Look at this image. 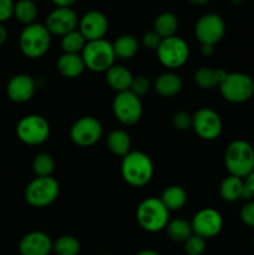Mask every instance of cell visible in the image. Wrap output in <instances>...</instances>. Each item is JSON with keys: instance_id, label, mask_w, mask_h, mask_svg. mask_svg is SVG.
Segmentation results:
<instances>
[{"instance_id": "3957f363", "label": "cell", "mask_w": 254, "mask_h": 255, "mask_svg": "<svg viewBox=\"0 0 254 255\" xmlns=\"http://www.w3.org/2000/svg\"><path fill=\"white\" fill-rule=\"evenodd\" d=\"M136 221L143 231L158 233L164 231L169 222V211L162 201L156 197H148L138 204L136 209Z\"/></svg>"}, {"instance_id": "484cf974", "label": "cell", "mask_w": 254, "mask_h": 255, "mask_svg": "<svg viewBox=\"0 0 254 255\" xmlns=\"http://www.w3.org/2000/svg\"><path fill=\"white\" fill-rule=\"evenodd\" d=\"M159 199L169 212H176L186 206L188 196L183 187L173 184V186H168L167 188H164Z\"/></svg>"}, {"instance_id": "d4e9b609", "label": "cell", "mask_w": 254, "mask_h": 255, "mask_svg": "<svg viewBox=\"0 0 254 255\" xmlns=\"http://www.w3.org/2000/svg\"><path fill=\"white\" fill-rule=\"evenodd\" d=\"M112 47H114L116 59L131 60L138 52L139 42L133 35L124 34L116 37V40L112 42Z\"/></svg>"}, {"instance_id": "60d3db41", "label": "cell", "mask_w": 254, "mask_h": 255, "mask_svg": "<svg viewBox=\"0 0 254 255\" xmlns=\"http://www.w3.org/2000/svg\"><path fill=\"white\" fill-rule=\"evenodd\" d=\"M201 52L203 56H212L214 54V46H212V45H201Z\"/></svg>"}, {"instance_id": "44dd1931", "label": "cell", "mask_w": 254, "mask_h": 255, "mask_svg": "<svg viewBox=\"0 0 254 255\" xmlns=\"http://www.w3.org/2000/svg\"><path fill=\"white\" fill-rule=\"evenodd\" d=\"M56 69L65 79H77L86 70L81 54H62L57 59Z\"/></svg>"}, {"instance_id": "f546056e", "label": "cell", "mask_w": 254, "mask_h": 255, "mask_svg": "<svg viewBox=\"0 0 254 255\" xmlns=\"http://www.w3.org/2000/svg\"><path fill=\"white\" fill-rule=\"evenodd\" d=\"M80 251H81V244L79 239L69 234L59 237L52 243V252L56 255H79Z\"/></svg>"}, {"instance_id": "52a82bcc", "label": "cell", "mask_w": 254, "mask_h": 255, "mask_svg": "<svg viewBox=\"0 0 254 255\" xmlns=\"http://www.w3.org/2000/svg\"><path fill=\"white\" fill-rule=\"evenodd\" d=\"M81 56L86 69L92 72H106L110 67L114 66L116 59L112 42L106 39L87 41Z\"/></svg>"}, {"instance_id": "9c48e42d", "label": "cell", "mask_w": 254, "mask_h": 255, "mask_svg": "<svg viewBox=\"0 0 254 255\" xmlns=\"http://www.w3.org/2000/svg\"><path fill=\"white\" fill-rule=\"evenodd\" d=\"M112 112L119 122L125 126L138 124L143 115V105L138 96L128 91L117 92L112 101Z\"/></svg>"}, {"instance_id": "7402d4cb", "label": "cell", "mask_w": 254, "mask_h": 255, "mask_svg": "<svg viewBox=\"0 0 254 255\" xmlns=\"http://www.w3.org/2000/svg\"><path fill=\"white\" fill-rule=\"evenodd\" d=\"M105 79L107 85L117 94V92L128 91L133 80V75L124 65L115 64L105 72Z\"/></svg>"}, {"instance_id": "d6986e66", "label": "cell", "mask_w": 254, "mask_h": 255, "mask_svg": "<svg viewBox=\"0 0 254 255\" xmlns=\"http://www.w3.org/2000/svg\"><path fill=\"white\" fill-rule=\"evenodd\" d=\"M228 72L224 69H214L212 66H201L193 75L194 84L204 91L217 89Z\"/></svg>"}, {"instance_id": "5b68a950", "label": "cell", "mask_w": 254, "mask_h": 255, "mask_svg": "<svg viewBox=\"0 0 254 255\" xmlns=\"http://www.w3.org/2000/svg\"><path fill=\"white\" fill-rule=\"evenodd\" d=\"M60 194V183L54 177H36L24 192L25 201L34 208H45L54 203Z\"/></svg>"}, {"instance_id": "30bf717a", "label": "cell", "mask_w": 254, "mask_h": 255, "mask_svg": "<svg viewBox=\"0 0 254 255\" xmlns=\"http://www.w3.org/2000/svg\"><path fill=\"white\" fill-rule=\"evenodd\" d=\"M157 59L167 69H179L189 59V46L184 39L179 36H171L162 39L158 49L156 50Z\"/></svg>"}, {"instance_id": "4dcf8cb0", "label": "cell", "mask_w": 254, "mask_h": 255, "mask_svg": "<svg viewBox=\"0 0 254 255\" xmlns=\"http://www.w3.org/2000/svg\"><path fill=\"white\" fill-rule=\"evenodd\" d=\"M86 44L87 40L79 31V29L61 37V49L64 54H81Z\"/></svg>"}, {"instance_id": "7c38bea8", "label": "cell", "mask_w": 254, "mask_h": 255, "mask_svg": "<svg viewBox=\"0 0 254 255\" xmlns=\"http://www.w3.org/2000/svg\"><path fill=\"white\" fill-rule=\"evenodd\" d=\"M192 129L199 138L204 141H214L218 138L223 129V122L217 111L211 107H202L193 114Z\"/></svg>"}, {"instance_id": "9a60e30c", "label": "cell", "mask_w": 254, "mask_h": 255, "mask_svg": "<svg viewBox=\"0 0 254 255\" xmlns=\"http://www.w3.org/2000/svg\"><path fill=\"white\" fill-rule=\"evenodd\" d=\"M79 20L80 17L72 7H55L47 14L44 25L50 34L62 37L79 27Z\"/></svg>"}, {"instance_id": "8d00e7d4", "label": "cell", "mask_w": 254, "mask_h": 255, "mask_svg": "<svg viewBox=\"0 0 254 255\" xmlns=\"http://www.w3.org/2000/svg\"><path fill=\"white\" fill-rule=\"evenodd\" d=\"M141 41H142V45H143L146 49L154 50V51H156V50L158 49L159 44H161L162 39L156 34V32L153 31V30H151V31L144 32L143 36H142V39H141Z\"/></svg>"}, {"instance_id": "d6a6232c", "label": "cell", "mask_w": 254, "mask_h": 255, "mask_svg": "<svg viewBox=\"0 0 254 255\" xmlns=\"http://www.w3.org/2000/svg\"><path fill=\"white\" fill-rule=\"evenodd\" d=\"M184 252L187 255H202L206 251V239L202 237L192 234L188 239L183 243Z\"/></svg>"}, {"instance_id": "ee69618b", "label": "cell", "mask_w": 254, "mask_h": 255, "mask_svg": "<svg viewBox=\"0 0 254 255\" xmlns=\"http://www.w3.org/2000/svg\"><path fill=\"white\" fill-rule=\"evenodd\" d=\"M189 1H191L192 4L197 5V6H203V5L208 4V2L211 1V0H189Z\"/></svg>"}, {"instance_id": "ab89813d", "label": "cell", "mask_w": 254, "mask_h": 255, "mask_svg": "<svg viewBox=\"0 0 254 255\" xmlns=\"http://www.w3.org/2000/svg\"><path fill=\"white\" fill-rule=\"evenodd\" d=\"M244 183H246V187L254 194V171L252 173H249L248 176L244 178Z\"/></svg>"}, {"instance_id": "7a4b0ae2", "label": "cell", "mask_w": 254, "mask_h": 255, "mask_svg": "<svg viewBox=\"0 0 254 255\" xmlns=\"http://www.w3.org/2000/svg\"><path fill=\"white\" fill-rule=\"evenodd\" d=\"M224 164L229 174L244 179L254 171V147L244 139H234L224 152Z\"/></svg>"}, {"instance_id": "8992f818", "label": "cell", "mask_w": 254, "mask_h": 255, "mask_svg": "<svg viewBox=\"0 0 254 255\" xmlns=\"http://www.w3.org/2000/svg\"><path fill=\"white\" fill-rule=\"evenodd\" d=\"M218 89L227 102L244 104L253 97L254 80L244 72H228Z\"/></svg>"}, {"instance_id": "f35d334b", "label": "cell", "mask_w": 254, "mask_h": 255, "mask_svg": "<svg viewBox=\"0 0 254 255\" xmlns=\"http://www.w3.org/2000/svg\"><path fill=\"white\" fill-rule=\"evenodd\" d=\"M56 7H71L77 0H51Z\"/></svg>"}, {"instance_id": "1f68e13d", "label": "cell", "mask_w": 254, "mask_h": 255, "mask_svg": "<svg viewBox=\"0 0 254 255\" xmlns=\"http://www.w3.org/2000/svg\"><path fill=\"white\" fill-rule=\"evenodd\" d=\"M55 159L54 157L46 152L36 154L32 159V171L36 177H50L55 171Z\"/></svg>"}, {"instance_id": "7dc6e473", "label": "cell", "mask_w": 254, "mask_h": 255, "mask_svg": "<svg viewBox=\"0 0 254 255\" xmlns=\"http://www.w3.org/2000/svg\"><path fill=\"white\" fill-rule=\"evenodd\" d=\"M31 1H35V2H36V1H39V0H31Z\"/></svg>"}, {"instance_id": "ac0fdd59", "label": "cell", "mask_w": 254, "mask_h": 255, "mask_svg": "<svg viewBox=\"0 0 254 255\" xmlns=\"http://www.w3.org/2000/svg\"><path fill=\"white\" fill-rule=\"evenodd\" d=\"M52 243L51 238L44 232H29L20 239L19 253L21 255H50Z\"/></svg>"}, {"instance_id": "83f0119b", "label": "cell", "mask_w": 254, "mask_h": 255, "mask_svg": "<svg viewBox=\"0 0 254 255\" xmlns=\"http://www.w3.org/2000/svg\"><path fill=\"white\" fill-rule=\"evenodd\" d=\"M164 231L168 238L176 243H184L193 234L191 222H187L186 219L182 218L169 219Z\"/></svg>"}, {"instance_id": "b9f144b4", "label": "cell", "mask_w": 254, "mask_h": 255, "mask_svg": "<svg viewBox=\"0 0 254 255\" xmlns=\"http://www.w3.org/2000/svg\"><path fill=\"white\" fill-rule=\"evenodd\" d=\"M7 36H9L7 29L5 27L4 24H1V22H0V45H2L5 41H6Z\"/></svg>"}, {"instance_id": "c3c4849f", "label": "cell", "mask_w": 254, "mask_h": 255, "mask_svg": "<svg viewBox=\"0 0 254 255\" xmlns=\"http://www.w3.org/2000/svg\"><path fill=\"white\" fill-rule=\"evenodd\" d=\"M101 255H111V254H101Z\"/></svg>"}, {"instance_id": "f6af8a7d", "label": "cell", "mask_w": 254, "mask_h": 255, "mask_svg": "<svg viewBox=\"0 0 254 255\" xmlns=\"http://www.w3.org/2000/svg\"><path fill=\"white\" fill-rule=\"evenodd\" d=\"M229 1H231V4L233 5H241L244 0H229Z\"/></svg>"}, {"instance_id": "603a6c76", "label": "cell", "mask_w": 254, "mask_h": 255, "mask_svg": "<svg viewBox=\"0 0 254 255\" xmlns=\"http://www.w3.org/2000/svg\"><path fill=\"white\" fill-rule=\"evenodd\" d=\"M244 191V179L239 178L236 176H227L223 178L219 186V196L223 201L228 203H234V202L242 199V194Z\"/></svg>"}, {"instance_id": "d590c367", "label": "cell", "mask_w": 254, "mask_h": 255, "mask_svg": "<svg viewBox=\"0 0 254 255\" xmlns=\"http://www.w3.org/2000/svg\"><path fill=\"white\" fill-rule=\"evenodd\" d=\"M241 221L246 224L247 227L254 228V201H249L242 207L239 212Z\"/></svg>"}, {"instance_id": "bcb514c9", "label": "cell", "mask_w": 254, "mask_h": 255, "mask_svg": "<svg viewBox=\"0 0 254 255\" xmlns=\"http://www.w3.org/2000/svg\"><path fill=\"white\" fill-rule=\"evenodd\" d=\"M252 243H253V246H254V236H253V238H252Z\"/></svg>"}, {"instance_id": "5bb4252c", "label": "cell", "mask_w": 254, "mask_h": 255, "mask_svg": "<svg viewBox=\"0 0 254 255\" xmlns=\"http://www.w3.org/2000/svg\"><path fill=\"white\" fill-rule=\"evenodd\" d=\"M192 231L203 239H211L218 236L223 228V217L217 209L207 207L202 208L193 216L191 222Z\"/></svg>"}, {"instance_id": "4316f807", "label": "cell", "mask_w": 254, "mask_h": 255, "mask_svg": "<svg viewBox=\"0 0 254 255\" xmlns=\"http://www.w3.org/2000/svg\"><path fill=\"white\" fill-rule=\"evenodd\" d=\"M107 147L114 154L125 157L131 152V137L124 129H114L107 136Z\"/></svg>"}, {"instance_id": "277c9868", "label": "cell", "mask_w": 254, "mask_h": 255, "mask_svg": "<svg viewBox=\"0 0 254 255\" xmlns=\"http://www.w3.org/2000/svg\"><path fill=\"white\" fill-rule=\"evenodd\" d=\"M51 36L44 24L26 25L19 36L20 51L29 59H40L50 50Z\"/></svg>"}, {"instance_id": "f1b7e54d", "label": "cell", "mask_w": 254, "mask_h": 255, "mask_svg": "<svg viewBox=\"0 0 254 255\" xmlns=\"http://www.w3.org/2000/svg\"><path fill=\"white\" fill-rule=\"evenodd\" d=\"M37 5L31 0H17L14 5V15L12 16L25 26L34 24L37 17Z\"/></svg>"}, {"instance_id": "7bdbcfd3", "label": "cell", "mask_w": 254, "mask_h": 255, "mask_svg": "<svg viewBox=\"0 0 254 255\" xmlns=\"http://www.w3.org/2000/svg\"><path fill=\"white\" fill-rule=\"evenodd\" d=\"M134 255H161L158 252L153 251V249H143V251H139L138 253H136Z\"/></svg>"}, {"instance_id": "4fadbf2b", "label": "cell", "mask_w": 254, "mask_h": 255, "mask_svg": "<svg viewBox=\"0 0 254 255\" xmlns=\"http://www.w3.org/2000/svg\"><path fill=\"white\" fill-rule=\"evenodd\" d=\"M104 128L96 117L84 116L76 120L70 128V138L79 147H91L101 139Z\"/></svg>"}, {"instance_id": "e575fe53", "label": "cell", "mask_w": 254, "mask_h": 255, "mask_svg": "<svg viewBox=\"0 0 254 255\" xmlns=\"http://www.w3.org/2000/svg\"><path fill=\"white\" fill-rule=\"evenodd\" d=\"M192 124H193V115L187 111H178L172 116V126L177 131H188L192 128Z\"/></svg>"}, {"instance_id": "836d02e7", "label": "cell", "mask_w": 254, "mask_h": 255, "mask_svg": "<svg viewBox=\"0 0 254 255\" xmlns=\"http://www.w3.org/2000/svg\"><path fill=\"white\" fill-rule=\"evenodd\" d=\"M152 87H153V85L151 84L148 77L143 76V75H139V76H133L129 91L133 92L136 96H138L141 99L142 96H144V95H147L151 91Z\"/></svg>"}, {"instance_id": "6da1fadb", "label": "cell", "mask_w": 254, "mask_h": 255, "mask_svg": "<svg viewBox=\"0 0 254 255\" xmlns=\"http://www.w3.org/2000/svg\"><path fill=\"white\" fill-rule=\"evenodd\" d=\"M154 173L151 157L141 151H131L122 157L121 176L128 186L141 188L151 182Z\"/></svg>"}, {"instance_id": "74e56055", "label": "cell", "mask_w": 254, "mask_h": 255, "mask_svg": "<svg viewBox=\"0 0 254 255\" xmlns=\"http://www.w3.org/2000/svg\"><path fill=\"white\" fill-rule=\"evenodd\" d=\"M14 0H0V22L4 24L5 21L12 17L14 15Z\"/></svg>"}, {"instance_id": "cb8c5ba5", "label": "cell", "mask_w": 254, "mask_h": 255, "mask_svg": "<svg viewBox=\"0 0 254 255\" xmlns=\"http://www.w3.org/2000/svg\"><path fill=\"white\" fill-rule=\"evenodd\" d=\"M179 27L178 17L171 11H163L157 15L153 21V31L161 39L176 36L177 30Z\"/></svg>"}, {"instance_id": "2e32d148", "label": "cell", "mask_w": 254, "mask_h": 255, "mask_svg": "<svg viewBox=\"0 0 254 255\" xmlns=\"http://www.w3.org/2000/svg\"><path fill=\"white\" fill-rule=\"evenodd\" d=\"M77 29L87 41L105 39V35L109 30V20L100 10H90L80 17Z\"/></svg>"}, {"instance_id": "ffe728a7", "label": "cell", "mask_w": 254, "mask_h": 255, "mask_svg": "<svg viewBox=\"0 0 254 255\" xmlns=\"http://www.w3.org/2000/svg\"><path fill=\"white\" fill-rule=\"evenodd\" d=\"M153 89L157 94L164 99L177 96L183 89V81L181 76L173 71H167L159 75L153 82Z\"/></svg>"}, {"instance_id": "e0dca14e", "label": "cell", "mask_w": 254, "mask_h": 255, "mask_svg": "<svg viewBox=\"0 0 254 255\" xmlns=\"http://www.w3.org/2000/svg\"><path fill=\"white\" fill-rule=\"evenodd\" d=\"M36 92V81L27 74L14 75L6 85V95L15 104H25L34 97Z\"/></svg>"}, {"instance_id": "8fae6325", "label": "cell", "mask_w": 254, "mask_h": 255, "mask_svg": "<svg viewBox=\"0 0 254 255\" xmlns=\"http://www.w3.org/2000/svg\"><path fill=\"white\" fill-rule=\"evenodd\" d=\"M226 35V22L223 17L214 12L204 14L194 25V36L201 45L218 44Z\"/></svg>"}, {"instance_id": "ba28073f", "label": "cell", "mask_w": 254, "mask_h": 255, "mask_svg": "<svg viewBox=\"0 0 254 255\" xmlns=\"http://www.w3.org/2000/svg\"><path fill=\"white\" fill-rule=\"evenodd\" d=\"M50 124L40 115H26L16 125V136L27 146H39L50 137Z\"/></svg>"}]
</instances>
